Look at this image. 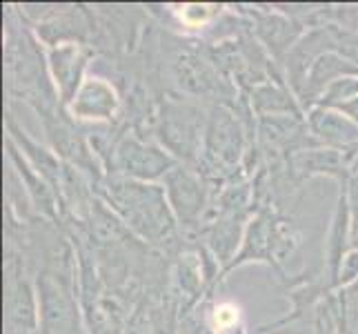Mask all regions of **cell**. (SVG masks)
I'll list each match as a JSON object with an SVG mask.
<instances>
[{"label": "cell", "instance_id": "obj_1", "mask_svg": "<svg viewBox=\"0 0 358 334\" xmlns=\"http://www.w3.org/2000/svg\"><path fill=\"white\" fill-rule=\"evenodd\" d=\"M94 192L143 243L158 247L163 252L182 250L185 239L169 207L163 183L105 176L94 188Z\"/></svg>", "mask_w": 358, "mask_h": 334}, {"label": "cell", "instance_id": "obj_2", "mask_svg": "<svg viewBox=\"0 0 358 334\" xmlns=\"http://www.w3.org/2000/svg\"><path fill=\"white\" fill-rule=\"evenodd\" d=\"M207 114L209 105L167 92L156 101L152 134L180 165L196 167L203 154Z\"/></svg>", "mask_w": 358, "mask_h": 334}, {"label": "cell", "instance_id": "obj_3", "mask_svg": "<svg viewBox=\"0 0 358 334\" xmlns=\"http://www.w3.org/2000/svg\"><path fill=\"white\" fill-rule=\"evenodd\" d=\"M178 160L171 156L156 139H147L141 130L122 127L114 152L105 167V176H122L141 183L163 181Z\"/></svg>", "mask_w": 358, "mask_h": 334}, {"label": "cell", "instance_id": "obj_4", "mask_svg": "<svg viewBox=\"0 0 358 334\" xmlns=\"http://www.w3.org/2000/svg\"><path fill=\"white\" fill-rule=\"evenodd\" d=\"M163 188L171 212H174L182 239H194L212 212L216 190L199 169L189 165H176L163 179Z\"/></svg>", "mask_w": 358, "mask_h": 334}, {"label": "cell", "instance_id": "obj_5", "mask_svg": "<svg viewBox=\"0 0 358 334\" xmlns=\"http://www.w3.org/2000/svg\"><path fill=\"white\" fill-rule=\"evenodd\" d=\"M36 288L41 305V334H85L78 305V283L49 270H38Z\"/></svg>", "mask_w": 358, "mask_h": 334}, {"label": "cell", "instance_id": "obj_6", "mask_svg": "<svg viewBox=\"0 0 358 334\" xmlns=\"http://www.w3.org/2000/svg\"><path fill=\"white\" fill-rule=\"evenodd\" d=\"M238 14L250 16L252 22V32L256 36V41L265 47V52L269 54V58L274 60L278 67L285 65V60L289 56V52L296 47L307 27L305 22L296 20L294 16L282 14V11H250V9H238Z\"/></svg>", "mask_w": 358, "mask_h": 334}, {"label": "cell", "instance_id": "obj_7", "mask_svg": "<svg viewBox=\"0 0 358 334\" xmlns=\"http://www.w3.org/2000/svg\"><path fill=\"white\" fill-rule=\"evenodd\" d=\"M122 98L114 83L103 76H87L80 85V90L73 96L67 107V114L83 123L94 125H118V116L122 114Z\"/></svg>", "mask_w": 358, "mask_h": 334}, {"label": "cell", "instance_id": "obj_8", "mask_svg": "<svg viewBox=\"0 0 358 334\" xmlns=\"http://www.w3.org/2000/svg\"><path fill=\"white\" fill-rule=\"evenodd\" d=\"M92 58V49L83 43H65L58 47L47 49V69L54 81V88L58 92L60 105L65 109L73 101V96L85 83V71H87Z\"/></svg>", "mask_w": 358, "mask_h": 334}, {"label": "cell", "instance_id": "obj_9", "mask_svg": "<svg viewBox=\"0 0 358 334\" xmlns=\"http://www.w3.org/2000/svg\"><path fill=\"white\" fill-rule=\"evenodd\" d=\"M5 127H7V139L14 143L20 154L27 158V163L38 172V174L52 185V190L56 192L60 207H63V172H65V163L56 156V152L52 147H45L38 141H34L27 134L22 125H18L16 116L7 111L5 116Z\"/></svg>", "mask_w": 358, "mask_h": 334}, {"label": "cell", "instance_id": "obj_10", "mask_svg": "<svg viewBox=\"0 0 358 334\" xmlns=\"http://www.w3.org/2000/svg\"><path fill=\"white\" fill-rule=\"evenodd\" d=\"M5 145H7L9 167L16 172V176L20 179L24 192H27L36 218H43L49 223H60L63 221V207H60V201H58L56 192L52 190V185H49L38 172L27 163V158L20 154V150L9 139Z\"/></svg>", "mask_w": 358, "mask_h": 334}, {"label": "cell", "instance_id": "obj_11", "mask_svg": "<svg viewBox=\"0 0 358 334\" xmlns=\"http://www.w3.org/2000/svg\"><path fill=\"white\" fill-rule=\"evenodd\" d=\"M352 205L348 188L341 185L338 199H336V209L331 214V223L327 230V241H325V277L327 286L331 290H338V274L345 256L352 250Z\"/></svg>", "mask_w": 358, "mask_h": 334}, {"label": "cell", "instance_id": "obj_12", "mask_svg": "<svg viewBox=\"0 0 358 334\" xmlns=\"http://www.w3.org/2000/svg\"><path fill=\"white\" fill-rule=\"evenodd\" d=\"M307 127L320 147L352 152L358 147V125L336 107L316 105L305 114Z\"/></svg>", "mask_w": 358, "mask_h": 334}, {"label": "cell", "instance_id": "obj_13", "mask_svg": "<svg viewBox=\"0 0 358 334\" xmlns=\"http://www.w3.org/2000/svg\"><path fill=\"white\" fill-rule=\"evenodd\" d=\"M287 174L305 181L314 176L336 179L341 185L350 181V158L348 152L329 150V147H312V150L296 152L285 160Z\"/></svg>", "mask_w": 358, "mask_h": 334}, {"label": "cell", "instance_id": "obj_14", "mask_svg": "<svg viewBox=\"0 0 358 334\" xmlns=\"http://www.w3.org/2000/svg\"><path fill=\"white\" fill-rule=\"evenodd\" d=\"M256 118L265 116H305L299 98L285 81H267L247 92Z\"/></svg>", "mask_w": 358, "mask_h": 334}, {"label": "cell", "instance_id": "obj_15", "mask_svg": "<svg viewBox=\"0 0 358 334\" xmlns=\"http://www.w3.org/2000/svg\"><path fill=\"white\" fill-rule=\"evenodd\" d=\"M216 16H220V7L218 5H187L180 11V20L187 25V27H207Z\"/></svg>", "mask_w": 358, "mask_h": 334}, {"label": "cell", "instance_id": "obj_16", "mask_svg": "<svg viewBox=\"0 0 358 334\" xmlns=\"http://www.w3.org/2000/svg\"><path fill=\"white\" fill-rule=\"evenodd\" d=\"M341 292L345 296V305H348V321H356L358 319V281Z\"/></svg>", "mask_w": 358, "mask_h": 334}]
</instances>
